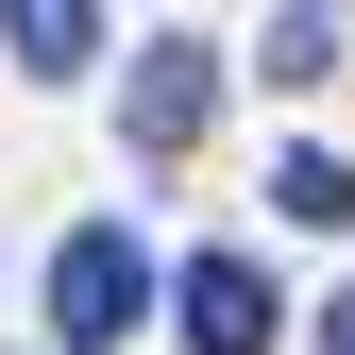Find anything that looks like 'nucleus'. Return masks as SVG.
Wrapping results in <instances>:
<instances>
[{"label":"nucleus","mask_w":355,"mask_h":355,"mask_svg":"<svg viewBox=\"0 0 355 355\" xmlns=\"http://www.w3.org/2000/svg\"><path fill=\"white\" fill-rule=\"evenodd\" d=\"M271 203L304 220V237H338V220H355V169H338V153H288V169H271Z\"/></svg>","instance_id":"423d86ee"},{"label":"nucleus","mask_w":355,"mask_h":355,"mask_svg":"<svg viewBox=\"0 0 355 355\" xmlns=\"http://www.w3.org/2000/svg\"><path fill=\"white\" fill-rule=\"evenodd\" d=\"M322 355H355V288H338V304H322Z\"/></svg>","instance_id":"0eeeda50"},{"label":"nucleus","mask_w":355,"mask_h":355,"mask_svg":"<svg viewBox=\"0 0 355 355\" xmlns=\"http://www.w3.org/2000/svg\"><path fill=\"white\" fill-rule=\"evenodd\" d=\"M203 119H220V51H203V34H153V51H136V102H119V136H136V153H187Z\"/></svg>","instance_id":"f03ea898"},{"label":"nucleus","mask_w":355,"mask_h":355,"mask_svg":"<svg viewBox=\"0 0 355 355\" xmlns=\"http://www.w3.org/2000/svg\"><path fill=\"white\" fill-rule=\"evenodd\" d=\"M169 304H187V338H203V355H271V322H288V304H271V271H254V254H203V271L169 288Z\"/></svg>","instance_id":"7ed1b4c3"},{"label":"nucleus","mask_w":355,"mask_h":355,"mask_svg":"<svg viewBox=\"0 0 355 355\" xmlns=\"http://www.w3.org/2000/svg\"><path fill=\"white\" fill-rule=\"evenodd\" d=\"M153 322V254H136V220H85V237L51 254V338L68 355H119Z\"/></svg>","instance_id":"f257e3e1"},{"label":"nucleus","mask_w":355,"mask_h":355,"mask_svg":"<svg viewBox=\"0 0 355 355\" xmlns=\"http://www.w3.org/2000/svg\"><path fill=\"white\" fill-rule=\"evenodd\" d=\"M254 51H271V85H322V68H338V17H322V0H271Z\"/></svg>","instance_id":"39448f33"},{"label":"nucleus","mask_w":355,"mask_h":355,"mask_svg":"<svg viewBox=\"0 0 355 355\" xmlns=\"http://www.w3.org/2000/svg\"><path fill=\"white\" fill-rule=\"evenodd\" d=\"M0 34H17V68H34V85H68L85 51H102V0H0Z\"/></svg>","instance_id":"20e7f679"}]
</instances>
